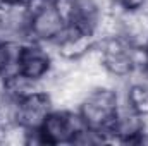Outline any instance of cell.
<instances>
[{
  "instance_id": "cell-8",
  "label": "cell",
  "mask_w": 148,
  "mask_h": 146,
  "mask_svg": "<svg viewBox=\"0 0 148 146\" xmlns=\"http://www.w3.org/2000/svg\"><path fill=\"white\" fill-rule=\"evenodd\" d=\"M121 98L122 103L134 110L138 115L148 117V79L141 76H134L127 83L121 84Z\"/></svg>"
},
{
  "instance_id": "cell-1",
  "label": "cell",
  "mask_w": 148,
  "mask_h": 146,
  "mask_svg": "<svg viewBox=\"0 0 148 146\" xmlns=\"http://www.w3.org/2000/svg\"><path fill=\"white\" fill-rule=\"evenodd\" d=\"M97 50L102 71L115 84L127 83L145 65L141 48L131 45L119 35L97 40Z\"/></svg>"
},
{
  "instance_id": "cell-10",
  "label": "cell",
  "mask_w": 148,
  "mask_h": 146,
  "mask_svg": "<svg viewBox=\"0 0 148 146\" xmlns=\"http://www.w3.org/2000/svg\"><path fill=\"white\" fill-rule=\"evenodd\" d=\"M141 53H143V60H145V65H148V41L143 45V48H141ZM143 65V67H145Z\"/></svg>"
},
{
  "instance_id": "cell-7",
  "label": "cell",
  "mask_w": 148,
  "mask_h": 146,
  "mask_svg": "<svg viewBox=\"0 0 148 146\" xmlns=\"http://www.w3.org/2000/svg\"><path fill=\"white\" fill-rule=\"evenodd\" d=\"M145 117L138 115L134 110H131L127 105L122 103L121 98V107L119 112L112 122V127L107 132V143H140L143 131H145Z\"/></svg>"
},
{
  "instance_id": "cell-5",
  "label": "cell",
  "mask_w": 148,
  "mask_h": 146,
  "mask_svg": "<svg viewBox=\"0 0 148 146\" xmlns=\"http://www.w3.org/2000/svg\"><path fill=\"white\" fill-rule=\"evenodd\" d=\"M84 127L86 126L76 108L55 107L47 115L38 132L41 145H73L77 132Z\"/></svg>"
},
{
  "instance_id": "cell-2",
  "label": "cell",
  "mask_w": 148,
  "mask_h": 146,
  "mask_svg": "<svg viewBox=\"0 0 148 146\" xmlns=\"http://www.w3.org/2000/svg\"><path fill=\"white\" fill-rule=\"evenodd\" d=\"M121 107V84L103 83L90 88V91L83 96L79 105L76 107L86 127L98 131L105 136L112 127V122Z\"/></svg>"
},
{
  "instance_id": "cell-3",
  "label": "cell",
  "mask_w": 148,
  "mask_h": 146,
  "mask_svg": "<svg viewBox=\"0 0 148 146\" xmlns=\"http://www.w3.org/2000/svg\"><path fill=\"white\" fill-rule=\"evenodd\" d=\"M57 59L48 45L28 40L21 43L16 60V72L38 86H47L55 71Z\"/></svg>"
},
{
  "instance_id": "cell-9",
  "label": "cell",
  "mask_w": 148,
  "mask_h": 146,
  "mask_svg": "<svg viewBox=\"0 0 148 146\" xmlns=\"http://www.w3.org/2000/svg\"><path fill=\"white\" fill-rule=\"evenodd\" d=\"M19 46L21 43L0 41V74H3L5 77L16 72V60H17Z\"/></svg>"
},
{
  "instance_id": "cell-6",
  "label": "cell",
  "mask_w": 148,
  "mask_h": 146,
  "mask_svg": "<svg viewBox=\"0 0 148 146\" xmlns=\"http://www.w3.org/2000/svg\"><path fill=\"white\" fill-rule=\"evenodd\" d=\"M97 45V38L95 35L74 26V24H67L66 31L59 36V40L50 46L53 50L55 59L71 64V65H77Z\"/></svg>"
},
{
  "instance_id": "cell-4",
  "label": "cell",
  "mask_w": 148,
  "mask_h": 146,
  "mask_svg": "<svg viewBox=\"0 0 148 146\" xmlns=\"http://www.w3.org/2000/svg\"><path fill=\"white\" fill-rule=\"evenodd\" d=\"M53 108L55 102L52 93L45 88H38L28 95L12 98V122L26 131H36Z\"/></svg>"
}]
</instances>
